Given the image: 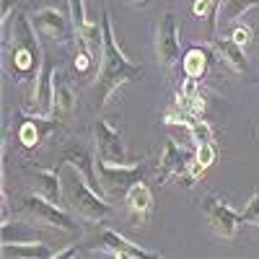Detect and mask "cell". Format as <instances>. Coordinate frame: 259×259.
Returning <instances> with one entry per match:
<instances>
[{"instance_id": "2", "label": "cell", "mask_w": 259, "mask_h": 259, "mask_svg": "<svg viewBox=\"0 0 259 259\" xmlns=\"http://www.w3.org/2000/svg\"><path fill=\"white\" fill-rule=\"evenodd\" d=\"M6 34V65L16 80H34L45 65V52H41L39 31L34 21H29L24 13H18L8 21L3 29Z\"/></svg>"}, {"instance_id": "14", "label": "cell", "mask_w": 259, "mask_h": 259, "mask_svg": "<svg viewBox=\"0 0 259 259\" xmlns=\"http://www.w3.org/2000/svg\"><path fill=\"white\" fill-rule=\"evenodd\" d=\"M124 207H127L130 221H133V223L145 221L150 215V210H153V192L148 189V184L138 182V184L130 187L127 194H124Z\"/></svg>"}, {"instance_id": "21", "label": "cell", "mask_w": 259, "mask_h": 259, "mask_svg": "<svg viewBox=\"0 0 259 259\" xmlns=\"http://www.w3.org/2000/svg\"><path fill=\"white\" fill-rule=\"evenodd\" d=\"M75 109V94L60 75H55V112L68 114Z\"/></svg>"}, {"instance_id": "20", "label": "cell", "mask_w": 259, "mask_h": 259, "mask_svg": "<svg viewBox=\"0 0 259 259\" xmlns=\"http://www.w3.org/2000/svg\"><path fill=\"white\" fill-rule=\"evenodd\" d=\"M0 241H3V244H24V241H39V239H36V231H31L26 223H11V221H3Z\"/></svg>"}, {"instance_id": "16", "label": "cell", "mask_w": 259, "mask_h": 259, "mask_svg": "<svg viewBox=\"0 0 259 259\" xmlns=\"http://www.w3.org/2000/svg\"><path fill=\"white\" fill-rule=\"evenodd\" d=\"M3 256L6 259H55L57 249L47 246L45 241H24V244H3Z\"/></svg>"}, {"instance_id": "10", "label": "cell", "mask_w": 259, "mask_h": 259, "mask_svg": "<svg viewBox=\"0 0 259 259\" xmlns=\"http://www.w3.org/2000/svg\"><path fill=\"white\" fill-rule=\"evenodd\" d=\"M55 65L45 60L39 75L34 78V112L41 117H52L55 114Z\"/></svg>"}, {"instance_id": "9", "label": "cell", "mask_w": 259, "mask_h": 259, "mask_svg": "<svg viewBox=\"0 0 259 259\" xmlns=\"http://www.w3.org/2000/svg\"><path fill=\"white\" fill-rule=\"evenodd\" d=\"M96 244H99L101 251L112 254L117 259H156V256H161L158 251H148L140 244H133L130 239H124L122 233H117L112 228H99Z\"/></svg>"}, {"instance_id": "1", "label": "cell", "mask_w": 259, "mask_h": 259, "mask_svg": "<svg viewBox=\"0 0 259 259\" xmlns=\"http://www.w3.org/2000/svg\"><path fill=\"white\" fill-rule=\"evenodd\" d=\"M101 29H104L101 68H99V78H96V85H94L96 109H104L106 101L112 99V94L119 89V85L135 83V80L143 78V68H140V65H135V62H130L127 55L122 52V47L117 45L109 11H104V16H101Z\"/></svg>"}, {"instance_id": "29", "label": "cell", "mask_w": 259, "mask_h": 259, "mask_svg": "<svg viewBox=\"0 0 259 259\" xmlns=\"http://www.w3.org/2000/svg\"><path fill=\"white\" fill-rule=\"evenodd\" d=\"M133 3H135V6H148L150 0H133Z\"/></svg>"}, {"instance_id": "12", "label": "cell", "mask_w": 259, "mask_h": 259, "mask_svg": "<svg viewBox=\"0 0 259 259\" xmlns=\"http://www.w3.org/2000/svg\"><path fill=\"white\" fill-rule=\"evenodd\" d=\"M62 163H68V166H75L80 174H83V179L89 182L101 197H106V192H104V187H101V182H99V174H96V156L91 153L89 148H83V145H75V148H70V150H65V156H62ZM109 200V197H106Z\"/></svg>"}, {"instance_id": "27", "label": "cell", "mask_w": 259, "mask_h": 259, "mask_svg": "<svg viewBox=\"0 0 259 259\" xmlns=\"http://www.w3.org/2000/svg\"><path fill=\"white\" fill-rule=\"evenodd\" d=\"M251 36H254V34H251V29H249V26H236V29H233V36H231V39L236 41V45L246 47L249 41H251Z\"/></svg>"}, {"instance_id": "8", "label": "cell", "mask_w": 259, "mask_h": 259, "mask_svg": "<svg viewBox=\"0 0 259 259\" xmlns=\"http://www.w3.org/2000/svg\"><path fill=\"white\" fill-rule=\"evenodd\" d=\"M156 55L163 68H174L179 55H182V45H179V24L174 13H163L161 24L156 29Z\"/></svg>"}, {"instance_id": "4", "label": "cell", "mask_w": 259, "mask_h": 259, "mask_svg": "<svg viewBox=\"0 0 259 259\" xmlns=\"http://www.w3.org/2000/svg\"><path fill=\"white\" fill-rule=\"evenodd\" d=\"M21 210H24L29 218L36 223V226H45V228H57V231H65V233H75L78 226L75 221L70 218L68 212H65L57 202L41 197V194H29V197H24V202H21Z\"/></svg>"}, {"instance_id": "6", "label": "cell", "mask_w": 259, "mask_h": 259, "mask_svg": "<svg viewBox=\"0 0 259 259\" xmlns=\"http://www.w3.org/2000/svg\"><path fill=\"white\" fill-rule=\"evenodd\" d=\"M94 140H96V156L106 163H117V166H130L138 163L140 158H133L130 150L124 145V138L117 127H112L109 122L99 119L94 124Z\"/></svg>"}, {"instance_id": "17", "label": "cell", "mask_w": 259, "mask_h": 259, "mask_svg": "<svg viewBox=\"0 0 259 259\" xmlns=\"http://www.w3.org/2000/svg\"><path fill=\"white\" fill-rule=\"evenodd\" d=\"M212 47H215V52L221 55V60L228 65L231 70L246 73V55H244L241 45H236L233 39H212Z\"/></svg>"}, {"instance_id": "25", "label": "cell", "mask_w": 259, "mask_h": 259, "mask_svg": "<svg viewBox=\"0 0 259 259\" xmlns=\"http://www.w3.org/2000/svg\"><path fill=\"white\" fill-rule=\"evenodd\" d=\"M239 215H241V223L244 226H256L259 228V192L251 194V200L246 202V207Z\"/></svg>"}, {"instance_id": "28", "label": "cell", "mask_w": 259, "mask_h": 259, "mask_svg": "<svg viewBox=\"0 0 259 259\" xmlns=\"http://www.w3.org/2000/svg\"><path fill=\"white\" fill-rule=\"evenodd\" d=\"M78 254H80V249H78V244H75V246H70V249H57L55 259H73V256H78Z\"/></svg>"}, {"instance_id": "7", "label": "cell", "mask_w": 259, "mask_h": 259, "mask_svg": "<svg viewBox=\"0 0 259 259\" xmlns=\"http://www.w3.org/2000/svg\"><path fill=\"white\" fill-rule=\"evenodd\" d=\"M202 215L207 226L221 236V239H233L236 231H239L241 226V215L239 210H233L223 197H218V194H210V197H205L202 202Z\"/></svg>"}, {"instance_id": "19", "label": "cell", "mask_w": 259, "mask_h": 259, "mask_svg": "<svg viewBox=\"0 0 259 259\" xmlns=\"http://www.w3.org/2000/svg\"><path fill=\"white\" fill-rule=\"evenodd\" d=\"M207 62H210L207 50H202V47H192V50H187V55L182 57L184 75H187V78H194V80H200V78L205 75V70H207Z\"/></svg>"}, {"instance_id": "18", "label": "cell", "mask_w": 259, "mask_h": 259, "mask_svg": "<svg viewBox=\"0 0 259 259\" xmlns=\"http://www.w3.org/2000/svg\"><path fill=\"white\" fill-rule=\"evenodd\" d=\"M41 119H50V117H24V122L18 124V130H16V135H18V140H21V145L24 148H34L41 138L47 135V130L52 127V124H45L41 127Z\"/></svg>"}, {"instance_id": "22", "label": "cell", "mask_w": 259, "mask_h": 259, "mask_svg": "<svg viewBox=\"0 0 259 259\" xmlns=\"http://www.w3.org/2000/svg\"><path fill=\"white\" fill-rule=\"evenodd\" d=\"M256 6H259V0H226L218 21H236V18H241L244 13H249Z\"/></svg>"}, {"instance_id": "15", "label": "cell", "mask_w": 259, "mask_h": 259, "mask_svg": "<svg viewBox=\"0 0 259 259\" xmlns=\"http://www.w3.org/2000/svg\"><path fill=\"white\" fill-rule=\"evenodd\" d=\"M34 187L41 197H47V200L60 205V200L65 197V184H62V177H60V166L57 168H39L34 174Z\"/></svg>"}, {"instance_id": "26", "label": "cell", "mask_w": 259, "mask_h": 259, "mask_svg": "<svg viewBox=\"0 0 259 259\" xmlns=\"http://www.w3.org/2000/svg\"><path fill=\"white\" fill-rule=\"evenodd\" d=\"M68 3H70L73 26H75V31H80L85 24H89V18H85V3H83V0H68Z\"/></svg>"}, {"instance_id": "13", "label": "cell", "mask_w": 259, "mask_h": 259, "mask_svg": "<svg viewBox=\"0 0 259 259\" xmlns=\"http://www.w3.org/2000/svg\"><path fill=\"white\" fill-rule=\"evenodd\" d=\"M189 166V156L174 143V138H168L163 145V156L158 161V184H166L168 179H179Z\"/></svg>"}, {"instance_id": "24", "label": "cell", "mask_w": 259, "mask_h": 259, "mask_svg": "<svg viewBox=\"0 0 259 259\" xmlns=\"http://www.w3.org/2000/svg\"><path fill=\"white\" fill-rule=\"evenodd\" d=\"M187 130H189V138L194 140V145H200V143H210L212 140V127L205 122V119H189V124H187Z\"/></svg>"}, {"instance_id": "3", "label": "cell", "mask_w": 259, "mask_h": 259, "mask_svg": "<svg viewBox=\"0 0 259 259\" xmlns=\"http://www.w3.org/2000/svg\"><path fill=\"white\" fill-rule=\"evenodd\" d=\"M68 166V163H65ZM70 174L65 177V200L70 202V207L85 221H94V223H101L106 215H112V205L106 197L101 194L83 179V174L75 168V166H68Z\"/></svg>"}, {"instance_id": "5", "label": "cell", "mask_w": 259, "mask_h": 259, "mask_svg": "<svg viewBox=\"0 0 259 259\" xmlns=\"http://www.w3.org/2000/svg\"><path fill=\"white\" fill-rule=\"evenodd\" d=\"M96 174L99 182L106 192V197H119L127 194V189L143 182V163H130V166H117V163H106L96 156Z\"/></svg>"}, {"instance_id": "11", "label": "cell", "mask_w": 259, "mask_h": 259, "mask_svg": "<svg viewBox=\"0 0 259 259\" xmlns=\"http://www.w3.org/2000/svg\"><path fill=\"white\" fill-rule=\"evenodd\" d=\"M34 26H36L39 34L52 36V39H68L70 31H75L73 18H68L60 8H52V6L36 11V16H34Z\"/></svg>"}, {"instance_id": "23", "label": "cell", "mask_w": 259, "mask_h": 259, "mask_svg": "<svg viewBox=\"0 0 259 259\" xmlns=\"http://www.w3.org/2000/svg\"><path fill=\"white\" fill-rule=\"evenodd\" d=\"M192 11H194L197 18H210V29L215 31V26H218V16H221V0H197Z\"/></svg>"}]
</instances>
